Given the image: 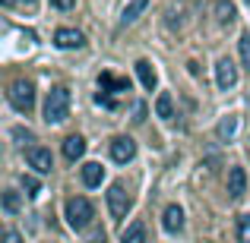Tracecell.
I'll use <instances>...</instances> for the list:
<instances>
[{
    "label": "cell",
    "mask_w": 250,
    "mask_h": 243,
    "mask_svg": "<svg viewBox=\"0 0 250 243\" xmlns=\"http://www.w3.org/2000/svg\"><path fill=\"white\" fill-rule=\"evenodd\" d=\"M3 212L6 215L19 212V193H16V189H3Z\"/></svg>",
    "instance_id": "obj_19"
},
{
    "label": "cell",
    "mask_w": 250,
    "mask_h": 243,
    "mask_svg": "<svg viewBox=\"0 0 250 243\" xmlns=\"http://www.w3.org/2000/svg\"><path fill=\"white\" fill-rule=\"evenodd\" d=\"M92 218H95V208H92V202L85 199V196L67 199V224L73 227V231H85V227L92 224Z\"/></svg>",
    "instance_id": "obj_2"
},
{
    "label": "cell",
    "mask_w": 250,
    "mask_h": 243,
    "mask_svg": "<svg viewBox=\"0 0 250 243\" xmlns=\"http://www.w3.org/2000/svg\"><path fill=\"white\" fill-rule=\"evenodd\" d=\"M95 101H98V104H102V108H108V111H111V108H114V98H111V95H108V92H98V95H95Z\"/></svg>",
    "instance_id": "obj_24"
},
{
    "label": "cell",
    "mask_w": 250,
    "mask_h": 243,
    "mask_svg": "<svg viewBox=\"0 0 250 243\" xmlns=\"http://www.w3.org/2000/svg\"><path fill=\"white\" fill-rule=\"evenodd\" d=\"M234 130H238V117H225V120L219 123V136L222 139H231Z\"/></svg>",
    "instance_id": "obj_21"
},
{
    "label": "cell",
    "mask_w": 250,
    "mask_h": 243,
    "mask_svg": "<svg viewBox=\"0 0 250 243\" xmlns=\"http://www.w3.org/2000/svg\"><path fill=\"white\" fill-rule=\"evenodd\" d=\"M54 44L61 51H76V48L85 44V38H83V32H76V29H57L54 32Z\"/></svg>",
    "instance_id": "obj_8"
},
{
    "label": "cell",
    "mask_w": 250,
    "mask_h": 243,
    "mask_svg": "<svg viewBox=\"0 0 250 243\" xmlns=\"http://www.w3.org/2000/svg\"><path fill=\"white\" fill-rule=\"evenodd\" d=\"M121 243H146V224H143V221H133V224L124 231Z\"/></svg>",
    "instance_id": "obj_15"
},
{
    "label": "cell",
    "mask_w": 250,
    "mask_h": 243,
    "mask_svg": "<svg viewBox=\"0 0 250 243\" xmlns=\"http://www.w3.org/2000/svg\"><path fill=\"white\" fill-rule=\"evenodd\" d=\"M3 243H22V237L16 231H3Z\"/></svg>",
    "instance_id": "obj_26"
},
{
    "label": "cell",
    "mask_w": 250,
    "mask_h": 243,
    "mask_svg": "<svg viewBox=\"0 0 250 243\" xmlns=\"http://www.w3.org/2000/svg\"><path fill=\"white\" fill-rule=\"evenodd\" d=\"M83 155H85V139L76 136V133L67 136V139H63V158H67V161H80Z\"/></svg>",
    "instance_id": "obj_11"
},
{
    "label": "cell",
    "mask_w": 250,
    "mask_h": 243,
    "mask_svg": "<svg viewBox=\"0 0 250 243\" xmlns=\"http://www.w3.org/2000/svg\"><path fill=\"white\" fill-rule=\"evenodd\" d=\"M136 76H140L143 89H149V92H152L155 82H159V79H155V70H152V63H149V60H140V63H136Z\"/></svg>",
    "instance_id": "obj_14"
},
{
    "label": "cell",
    "mask_w": 250,
    "mask_h": 243,
    "mask_svg": "<svg viewBox=\"0 0 250 243\" xmlns=\"http://www.w3.org/2000/svg\"><path fill=\"white\" fill-rule=\"evenodd\" d=\"M98 89L102 92H130V82L117 79V76H111V73H102L98 76Z\"/></svg>",
    "instance_id": "obj_12"
},
{
    "label": "cell",
    "mask_w": 250,
    "mask_h": 243,
    "mask_svg": "<svg viewBox=\"0 0 250 243\" xmlns=\"http://www.w3.org/2000/svg\"><path fill=\"white\" fill-rule=\"evenodd\" d=\"M67 114H70V89L67 85H54L48 92V98H44V120L61 123L67 120Z\"/></svg>",
    "instance_id": "obj_1"
},
{
    "label": "cell",
    "mask_w": 250,
    "mask_h": 243,
    "mask_svg": "<svg viewBox=\"0 0 250 243\" xmlns=\"http://www.w3.org/2000/svg\"><path fill=\"white\" fill-rule=\"evenodd\" d=\"M130 206H133V199L127 196L124 183H111V189H108V212H111V218H114V221L127 218Z\"/></svg>",
    "instance_id": "obj_4"
},
{
    "label": "cell",
    "mask_w": 250,
    "mask_h": 243,
    "mask_svg": "<svg viewBox=\"0 0 250 243\" xmlns=\"http://www.w3.org/2000/svg\"><path fill=\"white\" fill-rule=\"evenodd\" d=\"M238 243H250V215H238Z\"/></svg>",
    "instance_id": "obj_20"
},
{
    "label": "cell",
    "mask_w": 250,
    "mask_h": 243,
    "mask_svg": "<svg viewBox=\"0 0 250 243\" xmlns=\"http://www.w3.org/2000/svg\"><path fill=\"white\" fill-rule=\"evenodd\" d=\"M73 3H76V0H51V6H54V10H70Z\"/></svg>",
    "instance_id": "obj_25"
},
{
    "label": "cell",
    "mask_w": 250,
    "mask_h": 243,
    "mask_svg": "<svg viewBox=\"0 0 250 243\" xmlns=\"http://www.w3.org/2000/svg\"><path fill=\"white\" fill-rule=\"evenodd\" d=\"M244 193H247V174H244V168H231V170H228V196H231V199H241Z\"/></svg>",
    "instance_id": "obj_10"
},
{
    "label": "cell",
    "mask_w": 250,
    "mask_h": 243,
    "mask_svg": "<svg viewBox=\"0 0 250 243\" xmlns=\"http://www.w3.org/2000/svg\"><path fill=\"white\" fill-rule=\"evenodd\" d=\"M155 114H159L162 120H171V117H174V101H171L168 92H162V95L155 98Z\"/></svg>",
    "instance_id": "obj_16"
},
{
    "label": "cell",
    "mask_w": 250,
    "mask_h": 243,
    "mask_svg": "<svg viewBox=\"0 0 250 243\" xmlns=\"http://www.w3.org/2000/svg\"><path fill=\"white\" fill-rule=\"evenodd\" d=\"M13 136H16V139H25V142H32V133H29V130H13Z\"/></svg>",
    "instance_id": "obj_27"
},
{
    "label": "cell",
    "mask_w": 250,
    "mask_h": 243,
    "mask_svg": "<svg viewBox=\"0 0 250 243\" xmlns=\"http://www.w3.org/2000/svg\"><path fill=\"white\" fill-rule=\"evenodd\" d=\"M133 120H136V123L146 120V104H136V117H133Z\"/></svg>",
    "instance_id": "obj_28"
},
{
    "label": "cell",
    "mask_w": 250,
    "mask_h": 243,
    "mask_svg": "<svg viewBox=\"0 0 250 243\" xmlns=\"http://www.w3.org/2000/svg\"><path fill=\"white\" fill-rule=\"evenodd\" d=\"M0 3H3V6H10V3H16V0H0Z\"/></svg>",
    "instance_id": "obj_29"
},
{
    "label": "cell",
    "mask_w": 250,
    "mask_h": 243,
    "mask_svg": "<svg viewBox=\"0 0 250 243\" xmlns=\"http://www.w3.org/2000/svg\"><path fill=\"white\" fill-rule=\"evenodd\" d=\"M25 3H35V0H25Z\"/></svg>",
    "instance_id": "obj_30"
},
{
    "label": "cell",
    "mask_w": 250,
    "mask_h": 243,
    "mask_svg": "<svg viewBox=\"0 0 250 243\" xmlns=\"http://www.w3.org/2000/svg\"><path fill=\"white\" fill-rule=\"evenodd\" d=\"M149 6V0H130V6L124 10V16H121V25H130V22H136V16H140L143 10Z\"/></svg>",
    "instance_id": "obj_18"
},
{
    "label": "cell",
    "mask_w": 250,
    "mask_h": 243,
    "mask_svg": "<svg viewBox=\"0 0 250 243\" xmlns=\"http://www.w3.org/2000/svg\"><path fill=\"white\" fill-rule=\"evenodd\" d=\"M111 158L117 164L133 161L136 158V142L130 139V136H114V139H111Z\"/></svg>",
    "instance_id": "obj_6"
},
{
    "label": "cell",
    "mask_w": 250,
    "mask_h": 243,
    "mask_svg": "<svg viewBox=\"0 0 250 243\" xmlns=\"http://www.w3.org/2000/svg\"><path fill=\"white\" fill-rule=\"evenodd\" d=\"M215 82H219V89H234L238 85V67H234L228 57H222L219 63H215Z\"/></svg>",
    "instance_id": "obj_7"
},
{
    "label": "cell",
    "mask_w": 250,
    "mask_h": 243,
    "mask_svg": "<svg viewBox=\"0 0 250 243\" xmlns=\"http://www.w3.org/2000/svg\"><path fill=\"white\" fill-rule=\"evenodd\" d=\"M238 48H241V63H244V67L250 70V32H244V35H241Z\"/></svg>",
    "instance_id": "obj_23"
},
{
    "label": "cell",
    "mask_w": 250,
    "mask_h": 243,
    "mask_svg": "<svg viewBox=\"0 0 250 243\" xmlns=\"http://www.w3.org/2000/svg\"><path fill=\"white\" fill-rule=\"evenodd\" d=\"M10 104L19 111V114H29L35 108V85L29 79H16L10 85Z\"/></svg>",
    "instance_id": "obj_3"
},
{
    "label": "cell",
    "mask_w": 250,
    "mask_h": 243,
    "mask_svg": "<svg viewBox=\"0 0 250 243\" xmlns=\"http://www.w3.org/2000/svg\"><path fill=\"white\" fill-rule=\"evenodd\" d=\"M25 161H29V168L35 170V174H51V170H54V158H51V152L42 149V146H32L29 152H25Z\"/></svg>",
    "instance_id": "obj_5"
},
{
    "label": "cell",
    "mask_w": 250,
    "mask_h": 243,
    "mask_svg": "<svg viewBox=\"0 0 250 243\" xmlns=\"http://www.w3.org/2000/svg\"><path fill=\"white\" fill-rule=\"evenodd\" d=\"M22 189H25V196H32L35 199L38 193H42V183L35 180V177H29V174H22Z\"/></svg>",
    "instance_id": "obj_22"
},
{
    "label": "cell",
    "mask_w": 250,
    "mask_h": 243,
    "mask_svg": "<svg viewBox=\"0 0 250 243\" xmlns=\"http://www.w3.org/2000/svg\"><path fill=\"white\" fill-rule=\"evenodd\" d=\"M215 19H219L222 25L234 22V3L231 0H215Z\"/></svg>",
    "instance_id": "obj_17"
},
{
    "label": "cell",
    "mask_w": 250,
    "mask_h": 243,
    "mask_svg": "<svg viewBox=\"0 0 250 243\" xmlns=\"http://www.w3.org/2000/svg\"><path fill=\"white\" fill-rule=\"evenodd\" d=\"M162 227L168 234H181L184 231V208L181 206H168L165 215H162Z\"/></svg>",
    "instance_id": "obj_9"
},
{
    "label": "cell",
    "mask_w": 250,
    "mask_h": 243,
    "mask_svg": "<svg viewBox=\"0 0 250 243\" xmlns=\"http://www.w3.org/2000/svg\"><path fill=\"white\" fill-rule=\"evenodd\" d=\"M102 177H104V168L98 161L83 164V183H85V187H98V183H102Z\"/></svg>",
    "instance_id": "obj_13"
}]
</instances>
